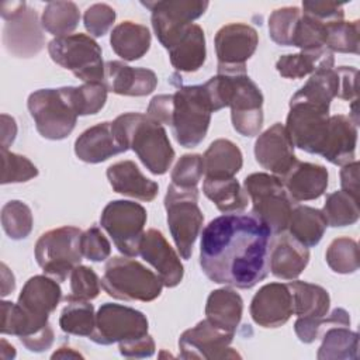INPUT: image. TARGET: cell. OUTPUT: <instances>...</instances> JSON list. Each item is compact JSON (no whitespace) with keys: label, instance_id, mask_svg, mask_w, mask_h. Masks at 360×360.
Instances as JSON below:
<instances>
[{"label":"cell","instance_id":"6da1fadb","mask_svg":"<svg viewBox=\"0 0 360 360\" xmlns=\"http://www.w3.org/2000/svg\"><path fill=\"white\" fill-rule=\"evenodd\" d=\"M271 231L253 214H224L201 232L200 266L217 284L252 288L269 274Z\"/></svg>","mask_w":360,"mask_h":360},{"label":"cell","instance_id":"7a4b0ae2","mask_svg":"<svg viewBox=\"0 0 360 360\" xmlns=\"http://www.w3.org/2000/svg\"><path fill=\"white\" fill-rule=\"evenodd\" d=\"M111 124L120 143L127 150L132 149L152 174L160 176L169 170L174 149L162 124L141 112L121 114Z\"/></svg>","mask_w":360,"mask_h":360},{"label":"cell","instance_id":"3957f363","mask_svg":"<svg viewBox=\"0 0 360 360\" xmlns=\"http://www.w3.org/2000/svg\"><path fill=\"white\" fill-rule=\"evenodd\" d=\"M101 287L115 300L150 302L162 294L163 283L142 263L129 257L112 256L104 266Z\"/></svg>","mask_w":360,"mask_h":360},{"label":"cell","instance_id":"277c9868","mask_svg":"<svg viewBox=\"0 0 360 360\" xmlns=\"http://www.w3.org/2000/svg\"><path fill=\"white\" fill-rule=\"evenodd\" d=\"M27 107L38 134L51 141L69 136L79 117L72 101L70 86L35 90L30 94Z\"/></svg>","mask_w":360,"mask_h":360},{"label":"cell","instance_id":"5b68a950","mask_svg":"<svg viewBox=\"0 0 360 360\" xmlns=\"http://www.w3.org/2000/svg\"><path fill=\"white\" fill-rule=\"evenodd\" d=\"M211 103L204 84L180 86L173 94V135L183 148H195L207 135L211 114Z\"/></svg>","mask_w":360,"mask_h":360},{"label":"cell","instance_id":"8992f818","mask_svg":"<svg viewBox=\"0 0 360 360\" xmlns=\"http://www.w3.org/2000/svg\"><path fill=\"white\" fill-rule=\"evenodd\" d=\"M243 188L252 200V214L271 233H283L288 226L292 200L281 179L269 173H252L245 177Z\"/></svg>","mask_w":360,"mask_h":360},{"label":"cell","instance_id":"52a82bcc","mask_svg":"<svg viewBox=\"0 0 360 360\" xmlns=\"http://www.w3.org/2000/svg\"><path fill=\"white\" fill-rule=\"evenodd\" d=\"M165 208L174 245L180 256L188 260L204 222L198 207V188H181L172 183L165 195Z\"/></svg>","mask_w":360,"mask_h":360},{"label":"cell","instance_id":"ba28073f","mask_svg":"<svg viewBox=\"0 0 360 360\" xmlns=\"http://www.w3.org/2000/svg\"><path fill=\"white\" fill-rule=\"evenodd\" d=\"M82 231L76 226H60L44 232L35 243V259L44 273L56 281H65L83 259Z\"/></svg>","mask_w":360,"mask_h":360},{"label":"cell","instance_id":"9c48e42d","mask_svg":"<svg viewBox=\"0 0 360 360\" xmlns=\"http://www.w3.org/2000/svg\"><path fill=\"white\" fill-rule=\"evenodd\" d=\"M51 59L70 70L76 77L87 82L104 80V62L100 45L86 34L55 37L48 44Z\"/></svg>","mask_w":360,"mask_h":360},{"label":"cell","instance_id":"30bf717a","mask_svg":"<svg viewBox=\"0 0 360 360\" xmlns=\"http://www.w3.org/2000/svg\"><path fill=\"white\" fill-rule=\"evenodd\" d=\"M148 219L146 210L135 201H110L100 217V225L111 236L115 248L128 257L139 255V243Z\"/></svg>","mask_w":360,"mask_h":360},{"label":"cell","instance_id":"8fae6325","mask_svg":"<svg viewBox=\"0 0 360 360\" xmlns=\"http://www.w3.org/2000/svg\"><path fill=\"white\" fill-rule=\"evenodd\" d=\"M228 77V107L236 132L256 136L263 127V94L246 72L221 73Z\"/></svg>","mask_w":360,"mask_h":360},{"label":"cell","instance_id":"7c38bea8","mask_svg":"<svg viewBox=\"0 0 360 360\" xmlns=\"http://www.w3.org/2000/svg\"><path fill=\"white\" fill-rule=\"evenodd\" d=\"M150 11V21L159 42L172 48L184 31L208 8L207 0H159L141 1Z\"/></svg>","mask_w":360,"mask_h":360},{"label":"cell","instance_id":"4fadbf2b","mask_svg":"<svg viewBox=\"0 0 360 360\" xmlns=\"http://www.w3.org/2000/svg\"><path fill=\"white\" fill-rule=\"evenodd\" d=\"M148 318L138 309L105 302L96 314V326L90 340L97 345H112L148 335Z\"/></svg>","mask_w":360,"mask_h":360},{"label":"cell","instance_id":"5bb4252c","mask_svg":"<svg viewBox=\"0 0 360 360\" xmlns=\"http://www.w3.org/2000/svg\"><path fill=\"white\" fill-rule=\"evenodd\" d=\"M329 110L307 101L290 100L285 129L294 146L321 155L329 131Z\"/></svg>","mask_w":360,"mask_h":360},{"label":"cell","instance_id":"9a60e30c","mask_svg":"<svg viewBox=\"0 0 360 360\" xmlns=\"http://www.w3.org/2000/svg\"><path fill=\"white\" fill-rule=\"evenodd\" d=\"M215 52L218 73L246 72V60L257 48V31L243 22H231L221 27L215 34Z\"/></svg>","mask_w":360,"mask_h":360},{"label":"cell","instance_id":"2e32d148","mask_svg":"<svg viewBox=\"0 0 360 360\" xmlns=\"http://www.w3.org/2000/svg\"><path fill=\"white\" fill-rule=\"evenodd\" d=\"M235 333L226 332L208 319L200 321L195 326L184 330L179 338V350L181 359H236L240 354L229 345Z\"/></svg>","mask_w":360,"mask_h":360},{"label":"cell","instance_id":"e0dca14e","mask_svg":"<svg viewBox=\"0 0 360 360\" xmlns=\"http://www.w3.org/2000/svg\"><path fill=\"white\" fill-rule=\"evenodd\" d=\"M3 45L6 51L15 58L37 56L45 45L42 24L35 10L27 4L6 20L3 28Z\"/></svg>","mask_w":360,"mask_h":360},{"label":"cell","instance_id":"ac0fdd59","mask_svg":"<svg viewBox=\"0 0 360 360\" xmlns=\"http://www.w3.org/2000/svg\"><path fill=\"white\" fill-rule=\"evenodd\" d=\"M294 148L285 127L276 122L257 136L255 158L262 167L281 179L297 162Z\"/></svg>","mask_w":360,"mask_h":360},{"label":"cell","instance_id":"d6986e66","mask_svg":"<svg viewBox=\"0 0 360 360\" xmlns=\"http://www.w3.org/2000/svg\"><path fill=\"white\" fill-rule=\"evenodd\" d=\"M250 316L262 328L283 326L294 314L288 284L269 283L259 288L250 302Z\"/></svg>","mask_w":360,"mask_h":360},{"label":"cell","instance_id":"ffe728a7","mask_svg":"<svg viewBox=\"0 0 360 360\" xmlns=\"http://www.w3.org/2000/svg\"><path fill=\"white\" fill-rule=\"evenodd\" d=\"M139 255L158 271L165 287L173 288L181 283L184 267L179 255L160 231L152 228L143 232L139 243Z\"/></svg>","mask_w":360,"mask_h":360},{"label":"cell","instance_id":"44dd1931","mask_svg":"<svg viewBox=\"0 0 360 360\" xmlns=\"http://www.w3.org/2000/svg\"><path fill=\"white\" fill-rule=\"evenodd\" d=\"M62 300V290L56 280L49 276H34L24 284L17 304L38 323L46 325L49 314Z\"/></svg>","mask_w":360,"mask_h":360},{"label":"cell","instance_id":"7402d4cb","mask_svg":"<svg viewBox=\"0 0 360 360\" xmlns=\"http://www.w3.org/2000/svg\"><path fill=\"white\" fill-rule=\"evenodd\" d=\"M108 91L120 96L142 97L150 94L158 86L153 70L132 68L120 60H108L104 65V80Z\"/></svg>","mask_w":360,"mask_h":360},{"label":"cell","instance_id":"603a6c76","mask_svg":"<svg viewBox=\"0 0 360 360\" xmlns=\"http://www.w3.org/2000/svg\"><path fill=\"white\" fill-rule=\"evenodd\" d=\"M281 181L292 201H311L319 198L326 191L329 173L322 165L297 160L281 177Z\"/></svg>","mask_w":360,"mask_h":360},{"label":"cell","instance_id":"cb8c5ba5","mask_svg":"<svg viewBox=\"0 0 360 360\" xmlns=\"http://www.w3.org/2000/svg\"><path fill=\"white\" fill-rule=\"evenodd\" d=\"M122 152L127 149L117 139L108 121L87 128L75 141V153L86 163H101Z\"/></svg>","mask_w":360,"mask_h":360},{"label":"cell","instance_id":"d4e9b609","mask_svg":"<svg viewBox=\"0 0 360 360\" xmlns=\"http://www.w3.org/2000/svg\"><path fill=\"white\" fill-rule=\"evenodd\" d=\"M309 262V250L291 235H281L270 245L269 270L281 280H295Z\"/></svg>","mask_w":360,"mask_h":360},{"label":"cell","instance_id":"484cf974","mask_svg":"<svg viewBox=\"0 0 360 360\" xmlns=\"http://www.w3.org/2000/svg\"><path fill=\"white\" fill-rule=\"evenodd\" d=\"M357 124L350 117L336 114L329 117V131L321 156L332 165L343 166L354 160Z\"/></svg>","mask_w":360,"mask_h":360},{"label":"cell","instance_id":"4316f807","mask_svg":"<svg viewBox=\"0 0 360 360\" xmlns=\"http://www.w3.org/2000/svg\"><path fill=\"white\" fill-rule=\"evenodd\" d=\"M107 179L115 193L146 202L153 201L159 191L158 183L143 176L132 160L111 165L107 169Z\"/></svg>","mask_w":360,"mask_h":360},{"label":"cell","instance_id":"83f0119b","mask_svg":"<svg viewBox=\"0 0 360 360\" xmlns=\"http://www.w3.org/2000/svg\"><path fill=\"white\" fill-rule=\"evenodd\" d=\"M169 51L172 66L179 72H197L205 62V34L198 24H191Z\"/></svg>","mask_w":360,"mask_h":360},{"label":"cell","instance_id":"f1b7e54d","mask_svg":"<svg viewBox=\"0 0 360 360\" xmlns=\"http://www.w3.org/2000/svg\"><path fill=\"white\" fill-rule=\"evenodd\" d=\"M243 314V300L232 288H218L211 291L205 304V319L212 325L235 333Z\"/></svg>","mask_w":360,"mask_h":360},{"label":"cell","instance_id":"f546056e","mask_svg":"<svg viewBox=\"0 0 360 360\" xmlns=\"http://www.w3.org/2000/svg\"><path fill=\"white\" fill-rule=\"evenodd\" d=\"M205 177L226 179L235 177L242 169L243 156L236 143L229 139H215L202 155Z\"/></svg>","mask_w":360,"mask_h":360},{"label":"cell","instance_id":"4dcf8cb0","mask_svg":"<svg viewBox=\"0 0 360 360\" xmlns=\"http://www.w3.org/2000/svg\"><path fill=\"white\" fill-rule=\"evenodd\" d=\"M150 32L146 25L122 21L115 25L110 35L112 51L124 60L132 62L141 59L150 48Z\"/></svg>","mask_w":360,"mask_h":360},{"label":"cell","instance_id":"1f68e13d","mask_svg":"<svg viewBox=\"0 0 360 360\" xmlns=\"http://www.w3.org/2000/svg\"><path fill=\"white\" fill-rule=\"evenodd\" d=\"M350 325L340 322L330 323L322 335V343L318 349V360H357L359 359V333L350 330Z\"/></svg>","mask_w":360,"mask_h":360},{"label":"cell","instance_id":"d6a6232c","mask_svg":"<svg viewBox=\"0 0 360 360\" xmlns=\"http://www.w3.org/2000/svg\"><path fill=\"white\" fill-rule=\"evenodd\" d=\"M328 228L322 210L308 205H297L292 208L288 226L290 235L307 248L316 246Z\"/></svg>","mask_w":360,"mask_h":360},{"label":"cell","instance_id":"836d02e7","mask_svg":"<svg viewBox=\"0 0 360 360\" xmlns=\"http://www.w3.org/2000/svg\"><path fill=\"white\" fill-rule=\"evenodd\" d=\"M333 53L328 48H323L281 55L276 62V69L285 79H301L312 75L319 68H333Z\"/></svg>","mask_w":360,"mask_h":360},{"label":"cell","instance_id":"e575fe53","mask_svg":"<svg viewBox=\"0 0 360 360\" xmlns=\"http://www.w3.org/2000/svg\"><path fill=\"white\" fill-rule=\"evenodd\" d=\"M288 287L292 295L294 314L298 318L318 319L329 312L330 298L323 287L307 281H290Z\"/></svg>","mask_w":360,"mask_h":360},{"label":"cell","instance_id":"d590c367","mask_svg":"<svg viewBox=\"0 0 360 360\" xmlns=\"http://www.w3.org/2000/svg\"><path fill=\"white\" fill-rule=\"evenodd\" d=\"M339 94V76L335 68H319L307 83L295 91L291 100L307 101L322 108L330 107V103Z\"/></svg>","mask_w":360,"mask_h":360},{"label":"cell","instance_id":"8d00e7d4","mask_svg":"<svg viewBox=\"0 0 360 360\" xmlns=\"http://www.w3.org/2000/svg\"><path fill=\"white\" fill-rule=\"evenodd\" d=\"M202 193L224 214L240 212L248 207V194L235 177H205L202 183Z\"/></svg>","mask_w":360,"mask_h":360},{"label":"cell","instance_id":"74e56055","mask_svg":"<svg viewBox=\"0 0 360 360\" xmlns=\"http://www.w3.org/2000/svg\"><path fill=\"white\" fill-rule=\"evenodd\" d=\"M66 307L62 309L59 316V326L68 335L86 336L94 330L96 314L94 307L84 300H76L66 297Z\"/></svg>","mask_w":360,"mask_h":360},{"label":"cell","instance_id":"f35d334b","mask_svg":"<svg viewBox=\"0 0 360 360\" xmlns=\"http://www.w3.org/2000/svg\"><path fill=\"white\" fill-rule=\"evenodd\" d=\"M79 21L80 11L73 1H49L41 15L42 28L55 37L70 35Z\"/></svg>","mask_w":360,"mask_h":360},{"label":"cell","instance_id":"ab89813d","mask_svg":"<svg viewBox=\"0 0 360 360\" xmlns=\"http://www.w3.org/2000/svg\"><path fill=\"white\" fill-rule=\"evenodd\" d=\"M359 200L349 193L339 190L333 191L326 197L322 212L326 218L328 225L333 228H342L353 225L359 221Z\"/></svg>","mask_w":360,"mask_h":360},{"label":"cell","instance_id":"60d3db41","mask_svg":"<svg viewBox=\"0 0 360 360\" xmlns=\"http://www.w3.org/2000/svg\"><path fill=\"white\" fill-rule=\"evenodd\" d=\"M328 266L339 274H352L357 271L360 264L359 245L354 239L340 236L333 239L326 249Z\"/></svg>","mask_w":360,"mask_h":360},{"label":"cell","instance_id":"b9f144b4","mask_svg":"<svg viewBox=\"0 0 360 360\" xmlns=\"http://www.w3.org/2000/svg\"><path fill=\"white\" fill-rule=\"evenodd\" d=\"M1 226L7 236L14 240L25 239L32 231V212L31 208L20 201L11 200L1 208Z\"/></svg>","mask_w":360,"mask_h":360},{"label":"cell","instance_id":"7bdbcfd3","mask_svg":"<svg viewBox=\"0 0 360 360\" xmlns=\"http://www.w3.org/2000/svg\"><path fill=\"white\" fill-rule=\"evenodd\" d=\"M359 20L353 21H332L326 25V44L325 46L333 53H359Z\"/></svg>","mask_w":360,"mask_h":360},{"label":"cell","instance_id":"ee69618b","mask_svg":"<svg viewBox=\"0 0 360 360\" xmlns=\"http://www.w3.org/2000/svg\"><path fill=\"white\" fill-rule=\"evenodd\" d=\"M48 325V323H46ZM46 325L38 323L31 318L17 302L3 301L1 302V333L14 335L20 338L32 335Z\"/></svg>","mask_w":360,"mask_h":360},{"label":"cell","instance_id":"f6af8a7d","mask_svg":"<svg viewBox=\"0 0 360 360\" xmlns=\"http://www.w3.org/2000/svg\"><path fill=\"white\" fill-rule=\"evenodd\" d=\"M326 25L328 22H322L314 17L302 14L301 11L291 46H297L301 51H316L326 48Z\"/></svg>","mask_w":360,"mask_h":360},{"label":"cell","instance_id":"bcb514c9","mask_svg":"<svg viewBox=\"0 0 360 360\" xmlns=\"http://www.w3.org/2000/svg\"><path fill=\"white\" fill-rule=\"evenodd\" d=\"M72 101L79 115L97 114L107 101L108 89L103 82H87L82 86H70Z\"/></svg>","mask_w":360,"mask_h":360},{"label":"cell","instance_id":"7dc6e473","mask_svg":"<svg viewBox=\"0 0 360 360\" xmlns=\"http://www.w3.org/2000/svg\"><path fill=\"white\" fill-rule=\"evenodd\" d=\"M300 17L301 10L295 6L276 8L269 17L270 38L281 46H291Z\"/></svg>","mask_w":360,"mask_h":360},{"label":"cell","instance_id":"c3c4849f","mask_svg":"<svg viewBox=\"0 0 360 360\" xmlns=\"http://www.w3.org/2000/svg\"><path fill=\"white\" fill-rule=\"evenodd\" d=\"M1 184L24 183L38 176L37 166L25 156L1 148Z\"/></svg>","mask_w":360,"mask_h":360},{"label":"cell","instance_id":"681fc988","mask_svg":"<svg viewBox=\"0 0 360 360\" xmlns=\"http://www.w3.org/2000/svg\"><path fill=\"white\" fill-rule=\"evenodd\" d=\"M204 174L202 155L187 153L183 155L172 170V183L181 188H197Z\"/></svg>","mask_w":360,"mask_h":360},{"label":"cell","instance_id":"f907efd6","mask_svg":"<svg viewBox=\"0 0 360 360\" xmlns=\"http://www.w3.org/2000/svg\"><path fill=\"white\" fill-rule=\"evenodd\" d=\"M101 280L91 267L76 266L70 273V291L69 298L90 301L100 294Z\"/></svg>","mask_w":360,"mask_h":360},{"label":"cell","instance_id":"816d5d0a","mask_svg":"<svg viewBox=\"0 0 360 360\" xmlns=\"http://www.w3.org/2000/svg\"><path fill=\"white\" fill-rule=\"evenodd\" d=\"M115 10L105 3H96L86 8L83 14V24L91 37H103L108 32L115 21Z\"/></svg>","mask_w":360,"mask_h":360},{"label":"cell","instance_id":"f5cc1de1","mask_svg":"<svg viewBox=\"0 0 360 360\" xmlns=\"http://www.w3.org/2000/svg\"><path fill=\"white\" fill-rule=\"evenodd\" d=\"M82 253L91 262H103L111 255V245L98 226H90L80 236Z\"/></svg>","mask_w":360,"mask_h":360},{"label":"cell","instance_id":"db71d44e","mask_svg":"<svg viewBox=\"0 0 360 360\" xmlns=\"http://www.w3.org/2000/svg\"><path fill=\"white\" fill-rule=\"evenodd\" d=\"M302 14L314 17L322 22L340 21L345 17L343 4L335 1H302Z\"/></svg>","mask_w":360,"mask_h":360},{"label":"cell","instance_id":"11a10c76","mask_svg":"<svg viewBox=\"0 0 360 360\" xmlns=\"http://www.w3.org/2000/svg\"><path fill=\"white\" fill-rule=\"evenodd\" d=\"M120 353L124 357H135V359H142V357H150L155 353V340L152 339L150 335H145L142 338L131 339L118 343Z\"/></svg>","mask_w":360,"mask_h":360},{"label":"cell","instance_id":"9f6ffc18","mask_svg":"<svg viewBox=\"0 0 360 360\" xmlns=\"http://www.w3.org/2000/svg\"><path fill=\"white\" fill-rule=\"evenodd\" d=\"M148 115L162 125H170L173 115V94L155 96L148 105Z\"/></svg>","mask_w":360,"mask_h":360},{"label":"cell","instance_id":"6f0895ef","mask_svg":"<svg viewBox=\"0 0 360 360\" xmlns=\"http://www.w3.org/2000/svg\"><path fill=\"white\" fill-rule=\"evenodd\" d=\"M339 76V94L342 100H356L357 98V69L353 66H339L336 68Z\"/></svg>","mask_w":360,"mask_h":360},{"label":"cell","instance_id":"680465c9","mask_svg":"<svg viewBox=\"0 0 360 360\" xmlns=\"http://www.w3.org/2000/svg\"><path fill=\"white\" fill-rule=\"evenodd\" d=\"M55 339V333L53 329L51 326V323H48L46 326H44L42 329L34 332L32 335L20 338V342L25 346V349H28L30 352H35V353H42L46 352L48 349H51L52 343Z\"/></svg>","mask_w":360,"mask_h":360},{"label":"cell","instance_id":"91938a15","mask_svg":"<svg viewBox=\"0 0 360 360\" xmlns=\"http://www.w3.org/2000/svg\"><path fill=\"white\" fill-rule=\"evenodd\" d=\"M342 190L359 200V162L352 160L340 169Z\"/></svg>","mask_w":360,"mask_h":360},{"label":"cell","instance_id":"94428289","mask_svg":"<svg viewBox=\"0 0 360 360\" xmlns=\"http://www.w3.org/2000/svg\"><path fill=\"white\" fill-rule=\"evenodd\" d=\"M1 148L7 149L15 139L17 124L15 120L7 114H1Z\"/></svg>","mask_w":360,"mask_h":360},{"label":"cell","instance_id":"6125c7cd","mask_svg":"<svg viewBox=\"0 0 360 360\" xmlns=\"http://www.w3.org/2000/svg\"><path fill=\"white\" fill-rule=\"evenodd\" d=\"M0 269H1V295L6 297L14 291L15 278H14L13 273L8 270V267L6 266V263H1Z\"/></svg>","mask_w":360,"mask_h":360},{"label":"cell","instance_id":"be15d7a7","mask_svg":"<svg viewBox=\"0 0 360 360\" xmlns=\"http://www.w3.org/2000/svg\"><path fill=\"white\" fill-rule=\"evenodd\" d=\"M84 356L80 354L79 352H76L75 349L72 347H66V346H62L59 347L56 352L52 353L51 359H83Z\"/></svg>","mask_w":360,"mask_h":360},{"label":"cell","instance_id":"e7e4bbea","mask_svg":"<svg viewBox=\"0 0 360 360\" xmlns=\"http://www.w3.org/2000/svg\"><path fill=\"white\" fill-rule=\"evenodd\" d=\"M0 357L3 360H11L15 357V349L6 339L0 340Z\"/></svg>","mask_w":360,"mask_h":360}]
</instances>
